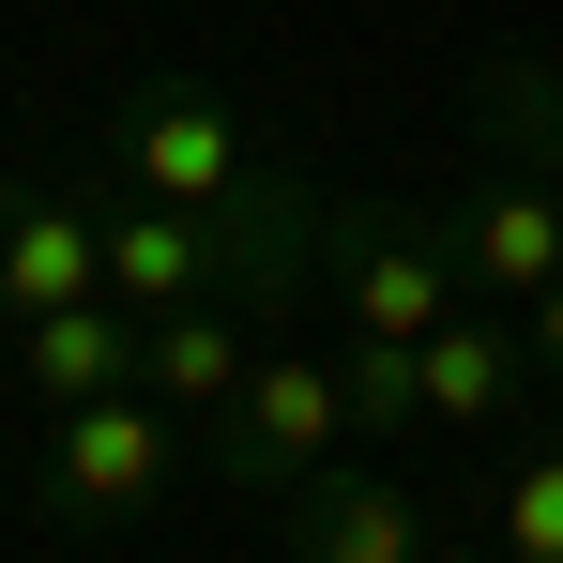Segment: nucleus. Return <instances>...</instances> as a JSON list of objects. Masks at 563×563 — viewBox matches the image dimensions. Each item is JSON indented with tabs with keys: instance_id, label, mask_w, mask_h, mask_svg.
<instances>
[{
	"instance_id": "nucleus-14",
	"label": "nucleus",
	"mask_w": 563,
	"mask_h": 563,
	"mask_svg": "<svg viewBox=\"0 0 563 563\" xmlns=\"http://www.w3.org/2000/svg\"><path fill=\"white\" fill-rule=\"evenodd\" d=\"M518 335H533V380H563V275L533 289V305H518Z\"/></svg>"
},
{
	"instance_id": "nucleus-5",
	"label": "nucleus",
	"mask_w": 563,
	"mask_h": 563,
	"mask_svg": "<svg viewBox=\"0 0 563 563\" xmlns=\"http://www.w3.org/2000/svg\"><path fill=\"white\" fill-rule=\"evenodd\" d=\"M442 244H457V289H472V305L518 320V305L563 275V184H549V168H518V153H487V168L442 198Z\"/></svg>"
},
{
	"instance_id": "nucleus-8",
	"label": "nucleus",
	"mask_w": 563,
	"mask_h": 563,
	"mask_svg": "<svg viewBox=\"0 0 563 563\" xmlns=\"http://www.w3.org/2000/svg\"><path fill=\"white\" fill-rule=\"evenodd\" d=\"M137 351H153V320L137 305H46V320H15V380L46 396V411H92V396H137Z\"/></svg>"
},
{
	"instance_id": "nucleus-10",
	"label": "nucleus",
	"mask_w": 563,
	"mask_h": 563,
	"mask_svg": "<svg viewBox=\"0 0 563 563\" xmlns=\"http://www.w3.org/2000/svg\"><path fill=\"white\" fill-rule=\"evenodd\" d=\"M260 320H275V305H244V289H229V305H168L153 351H137V380H153L184 427H213V411L244 396V366H260Z\"/></svg>"
},
{
	"instance_id": "nucleus-11",
	"label": "nucleus",
	"mask_w": 563,
	"mask_h": 563,
	"mask_svg": "<svg viewBox=\"0 0 563 563\" xmlns=\"http://www.w3.org/2000/svg\"><path fill=\"white\" fill-rule=\"evenodd\" d=\"M487 153L563 184V62H487Z\"/></svg>"
},
{
	"instance_id": "nucleus-1",
	"label": "nucleus",
	"mask_w": 563,
	"mask_h": 563,
	"mask_svg": "<svg viewBox=\"0 0 563 563\" xmlns=\"http://www.w3.org/2000/svg\"><path fill=\"white\" fill-rule=\"evenodd\" d=\"M335 457H366L335 335H260L244 396H229V411L198 427V472H213V487H244V503H289L305 472H335Z\"/></svg>"
},
{
	"instance_id": "nucleus-7",
	"label": "nucleus",
	"mask_w": 563,
	"mask_h": 563,
	"mask_svg": "<svg viewBox=\"0 0 563 563\" xmlns=\"http://www.w3.org/2000/svg\"><path fill=\"white\" fill-rule=\"evenodd\" d=\"M107 289V213H77L62 184H0V320L92 305Z\"/></svg>"
},
{
	"instance_id": "nucleus-2",
	"label": "nucleus",
	"mask_w": 563,
	"mask_h": 563,
	"mask_svg": "<svg viewBox=\"0 0 563 563\" xmlns=\"http://www.w3.org/2000/svg\"><path fill=\"white\" fill-rule=\"evenodd\" d=\"M320 305H335V335H380V351H427L442 320H457V244H442V213H380V198H320Z\"/></svg>"
},
{
	"instance_id": "nucleus-13",
	"label": "nucleus",
	"mask_w": 563,
	"mask_h": 563,
	"mask_svg": "<svg viewBox=\"0 0 563 563\" xmlns=\"http://www.w3.org/2000/svg\"><path fill=\"white\" fill-rule=\"evenodd\" d=\"M335 366H351V427H366V442H396V427L427 411V396H411V351H380V335H335Z\"/></svg>"
},
{
	"instance_id": "nucleus-12",
	"label": "nucleus",
	"mask_w": 563,
	"mask_h": 563,
	"mask_svg": "<svg viewBox=\"0 0 563 563\" xmlns=\"http://www.w3.org/2000/svg\"><path fill=\"white\" fill-rule=\"evenodd\" d=\"M487 549L503 563H563V442H533V457L487 487Z\"/></svg>"
},
{
	"instance_id": "nucleus-6",
	"label": "nucleus",
	"mask_w": 563,
	"mask_h": 563,
	"mask_svg": "<svg viewBox=\"0 0 563 563\" xmlns=\"http://www.w3.org/2000/svg\"><path fill=\"white\" fill-rule=\"evenodd\" d=\"M275 533H289V563H427V549H442V533H427V487L380 472V457L305 472V487L275 503Z\"/></svg>"
},
{
	"instance_id": "nucleus-9",
	"label": "nucleus",
	"mask_w": 563,
	"mask_h": 563,
	"mask_svg": "<svg viewBox=\"0 0 563 563\" xmlns=\"http://www.w3.org/2000/svg\"><path fill=\"white\" fill-rule=\"evenodd\" d=\"M411 396H427V427H503V411L533 396V335H518L503 305H457V320L411 351Z\"/></svg>"
},
{
	"instance_id": "nucleus-4",
	"label": "nucleus",
	"mask_w": 563,
	"mask_h": 563,
	"mask_svg": "<svg viewBox=\"0 0 563 563\" xmlns=\"http://www.w3.org/2000/svg\"><path fill=\"white\" fill-rule=\"evenodd\" d=\"M153 487H184V411L137 380V396H92V411H46V518H137Z\"/></svg>"
},
{
	"instance_id": "nucleus-3",
	"label": "nucleus",
	"mask_w": 563,
	"mask_h": 563,
	"mask_svg": "<svg viewBox=\"0 0 563 563\" xmlns=\"http://www.w3.org/2000/svg\"><path fill=\"white\" fill-rule=\"evenodd\" d=\"M107 184H122V198H168V213H229V198L260 184V153H244L229 92H198V77H137V92L107 107Z\"/></svg>"
}]
</instances>
